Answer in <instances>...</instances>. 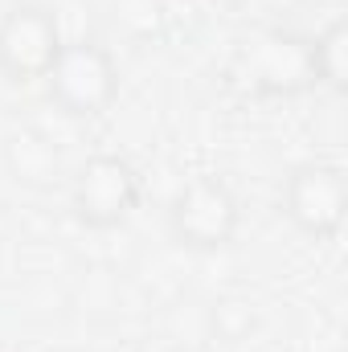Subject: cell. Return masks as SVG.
Segmentation results:
<instances>
[{
	"label": "cell",
	"mask_w": 348,
	"mask_h": 352,
	"mask_svg": "<svg viewBox=\"0 0 348 352\" xmlns=\"http://www.w3.org/2000/svg\"><path fill=\"white\" fill-rule=\"evenodd\" d=\"M144 197L140 168L119 152H94L70 176V213L87 230H115L123 226Z\"/></svg>",
	"instance_id": "277c9868"
},
{
	"label": "cell",
	"mask_w": 348,
	"mask_h": 352,
	"mask_svg": "<svg viewBox=\"0 0 348 352\" xmlns=\"http://www.w3.org/2000/svg\"><path fill=\"white\" fill-rule=\"evenodd\" d=\"M230 4H234V0H230Z\"/></svg>",
	"instance_id": "30bf717a"
},
{
	"label": "cell",
	"mask_w": 348,
	"mask_h": 352,
	"mask_svg": "<svg viewBox=\"0 0 348 352\" xmlns=\"http://www.w3.org/2000/svg\"><path fill=\"white\" fill-rule=\"evenodd\" d=\"M66 37L62 21L41 0H17L0 16V74L17 87L41 82L58 62Z\"/></svg>",
	"instance_id": "5b68a950"
},
{
	"label": "cell",
	"mask_w": 348,
	"mask_h": 352,
	"mask_svg": "<svg viewBox=\"0 0 348 352\" xmlns=\"http://www.w3.org/2000/svg\"><path fill=\"white\" fill-rule=\"evenodd\" d=\"M107 25L127 45H152L168 29L164 0H107Z\"/></svg>",
	"instance_id": "ba28073f"
},
{
	"label": "cell",
	"mask_w": 348,
	"mask_h": 352,
	"mask_svg": "<svg viewBox=\"0 0 348 352\" xmlns=\"http://www.w3.org/2000/svg\"><path fill=\"white\" fill-rule=\"evenodd\" d=\"M312 74L316 87L345 94L348 90V21L336 16L312 37Z\"/></svg>",
	"instance_id": "9c48e42d"
},
{
	"label": "cell",
	"mask_w": 348,
	"mask_h": 352,
	"mask_svg": "<svg viewBox=\"0 0 348 352\" xmlns=\"http://www.w3.org/2000/svg\"><path fill=\"white\" fill-rule=\"evenodd\" d=\"M238 226H242V205L234 188L213 173L188 176L168 201V234L184 250L197 254L226 250L238 238Z\"/></svg>",
	"instance_id": "3957f363"
},
{
	"label": "cell",
	"mask_w": 348,
	"mask_h": 352,
	"mask_svg": "<svg viewBox=\"0 0 348 352\" xmlns=\"http://www.w3.org/2000/svg\"><path fill=\"white\" fill-rule=\"evenodd\" d=\"M45 90L70 119H98L119 98V62L98 37L66 41L45 74Z\"/></svg>",
	"instance_id": "7a4b0ae2"
},
{
	"label": "cell",
	"mask_w": 348,
	"mask_h": 352,
	"mask_svg": "<svg viewBox=\"0 0 348 352\" xmlns=\"http://www.w3.org/2000/svg\"><path fill=\"white\" fill-rule=\"evenodd\" d=\"M279 205H283V217H287L303 238L332 242V238L345 230V217H348L345 168H340V164H328V160L295 164V168L287 173V180H283Z\"/></svg>",
	"instance_id": "8992f818"
},
{
	"label": "cell",
	"mask_w": 348,
	"mask_h": 352,
	"mask_svg": "<svg viewBox=\"0 0 348 352\" xmlns=\"http://www.w3.org/2000/svg\"><path fill=\"white\" fill-rule=\"evenodd\" d=\"M4 164L17 176V184L37 188V192H50L62 180V156H58L54 140L33 127H21L4 140Z\"/></svg>",
	"instance_id": "52a82bcc"
},
{
	"label": "cell",
	"mask_w": 348,
	"mask_h": 352,
	"mask_svg": "<svg viewBox=\"0 0 348 352\" xmlns=\"http://www.w3.org/2000/svg\"><path fill=\"white\" fill-rule=\"evenodd\" d=\"M230 82L254 98H291L316 90L312 37H299L291 29H259L242 37L230 62Z\"/></svg>",
	"instance_id": "6da1fadb"
}]
</instances>
